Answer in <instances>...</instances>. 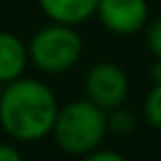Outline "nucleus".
Listing matches in <instances>:
<instances>
[{"label":"nucleus","instance_id":"1","mask_svg":"<svg viewBox=\"0 0 161 161\" xmlns=\"http://www.w3.org/2000/svg\"><path fill=\"white\" fill-rule=\"evenodd\" d=\"M58 110V97L42 80L18 77L0 91V126L16 141L31 143L51 135Z\"/></svg>","mask_w":161,"mask_h":161},{"label":"nucleus","instance_id":"2","mask_svg":"<svg viewBox=\"0 0 161 161\" xmlns=\"http://www.w3.org/2000/svg\"><path fill=\"white\" fill-rule=\"evenodd\" d=\"M51 135L62 152L84 157L99 148L108 135V113L88 97L73 99L60 106Z\"/></svg>","mask_w":161,"mask_h":161},{"label":"nucleus","instance_id":"3","mask_svg":"<svg viewBox=\"0 0 161 161\" xmlns=\"http://www.w3.org/2000/svg\"><path fill=\"white\" fill-rule=\"evenodd\" d=\"M27 47L33 66L49 75H58L73 69L84 51L82 36L75 31V27L62 22H51L38 29Z\"/></svg>","mask_w":161,"mask_h":161},{"label":"nucleus","instance_id":"4","mask_svg":"<svg viewBox=\"0 0 161 161\" xmlns=\"http://www.w3.org/2000/svg\"><path fill=\"white\" fill-rule=\"evenodd\" d=\"M84 91L91 102H95L99 108H104L108 113V110L124 106L128 91H130V82H128L126 71L119 64L99 62V64L91 66L86 82H84Z\"/></svg>","mask_w":161,"mask_h":161},{"label":"nucleus","instance_id":"5","mask_svg":"<svg viewBox=\"0 0 161 161\" xmlns=\"http://www.w3.org/2000/svg\"><path fill=\"white\" fill-rule=\"evenodd\" d=\"M97 16L102 25L117 36H132L148 22L146 0H99Z\"/></svg>","mask_w":161,"mask_h":161},{"label":"nucleus","instance_id":"6","mask_svg":"<svg viewBox=\"0 0 161 161\" xmlns=\"http://www.w3.org/2000/svg\"><path fill=\"white\" fill-rule=\"evenodd\" d=\"M29 62V47L11 31H0V84L22 77Z\"/></svg>","mask_w":161,"mask_h":161},{"label":"nucleus","instance_id":"7","mask_svg":"<svg viewBox=\"0 0 161 161\" xmlns=\"http://www.w3.org/2000/svg\"><path fill=\"white\" fill-rule=\"evenodd\" d=\"M38 5L51 22L77 27L97 14L99 0H38Z\"/></svg>","mask_w":161,"mask_h":161},{"label":"nucleus","instance_id":"8","mask_svg":"<svg viewBox=\"0 0 161 161\" xmlns=\"http://www.w3.org/2000/svg\"><path fill=\"white\" fill-rule=\"evenodd\" d=\"M143 117L152 128L161 130V82H154V86L148 91L143 102Z\"/></svg>","mask_w":161,"mask_h":161},{"label":"nucleus","instance_id":"9","mask_svg":"<svg viewBox=\"0 0 161 161\" xmlns=\"http://www.w3.org/2000/svg\"><path fill=\"white\" fill-rule=\"evenodd\" d=\"M135 128V117L132 113H128L126 108H115V110H108V130L117 132V135H128L130 130Z\"/></svg>","mask_w":161,"mask_h":161},{"label":"nucleus","instance_id":"10","mask_svg":"<svg viewBox=\"0 0 161 161\" xmlns=\"http://www.w3.org/2000/svg\"><path fill=\"white\" fill-rule=\"evenodd\" d=\"M146 40H148V49L150 53L161 60V18L152 20L150 27H148V33H146Z\"/></svg>","mask_w":161,"mask_h":161},{"label":"nucleus","instance_id":"11","mask_svg":"<svg viewBox=\"0 0 161 161\" xmlns=\"http://www.w3.org/2000/svg\"><path fill=\"white\" fill-rule=\"evenodd\" d=\"M82 161H126V157L117 150H106V148H95L93 152L84 154Z\"/></svg>","mask_w":161,"mask_h":161},{"label":"nucleus","instance_id":"12","mask_svg":"<svg viewBox=\"0 0 161 161\" xmlns=\"http://www.w3.org/2000/svg\"><path fill=\"white\" fill-rule=\"evenodd\" d=\"M0 161H25L22 152L11 143H0Z\"/></svg>","mask_w":161,"mask_h":161}]
</instances>
